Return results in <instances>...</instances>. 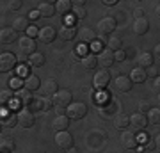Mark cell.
Returning <instances> with one entry per match:
<instances>
[{"label":"cell","mask_w":160,"mask_h":153,"mask_svg":"<svg viewBox=\"0 0 160 153\" xmlns=\"http://www.w3.org/2000/svg\"><path fill=\"white\" fill-rule=\"evenodd\" d=\"M52 103L57 109H68L73 103V96L68 89H59L53 96H52Z\"/></svg>","instance_id":"1"},{"label":"cell","mask_w":160,"mask_h":153,"mask_svg":"<svg viewBox=\"0 0 160 153\" xmlns=\"http://www.w3.org/2000/svg\"><path fill=\"white\" fill-rule=\"evenodd\" d=\"M86 114H87V105L84 102H73L66 109V116L69 119H75V121L77 119H82Z\"/></svg>","instance_id":"2"},{"label":"cell","mask_w":160,"mask_h":153,"mask_svg":"<svg viewBox=\"0 0 160 153\" xmlns=\"http://www.w3.org/2000/svg\"><path fill=\"white\" fill-rule=\"evenodd\" d=\"M16 63H18V59L12 52H2V55H0V71L2 73L11 71V69L16 68Z\"/></svg>","instance_id":"3"},{"label":"cell","mask_w":160,"mask_h":153,"mask_svg":"<svg viewBox=\"0 0 160 153\" xmlns=\"http://www.w3.org/2000/svg\"><path fill=\"white\" fill-rule=\"evenodd\" d=\"M148 118H146V114L142 112H135L132 114L130 118V125H132V130L135 132V134H141V132L146 130V126H148Z\"/></svg>","instance_id":"4"},{"label":"cell","mask_w":160,"mask_h":153,"mask_svg":"<svg viewBox=\"0 0 160 153\" xmlns=\"http://www.w3.org/2000/svg\"><path fill=\"white\" fill-rule=\"evenodd\" d=\"M36 41L32 39V38H29V36H25V38H20V41H18V50H20V54L22 55H27L30 57L32 54H36Z\"/></svg>","instance_id":"5"},{"label":"cell","mask_w":160,"mask_h":153,"mask_svg":"<svg viewBox=\"0 0 160 153\" xmlns=\"http://www.w3.org/2000/svg\"><path fill=\"white\" fill-rule=\"evenodd\" d=\"M116 27H118V23H116V20L112 16H105L103 20H100L98 22V32H100V36H105L110 34V32H114Z\"/></svg>","instance_id":"6"},{"label":"cell","mask_w":160,"mask_h":153,"mask_svg":"<svg viewBox=\"0 0 160 153\" xmlns=\"http://www.w3.org/2000/svg\"><path fill=\"white\" fill-rule=\"evenodd\" d=\"M109 82H110V73H109V69H105V68L96 71L94 79H92V84H94L96 89H105L109 85Z\"/></svg>","instance_id":"7"},{"label":"cell","mask_w":160,"mask_h":153,"mask_svg":"<svg viewBox=\"0 0 160 153\" xmlns=\"http://www.w3.org/2000/svg\"><path fill=\"white\" fill-rule=\"evenodd\" d=\"M55 144H57L59 148H62V150H69V148H73V135H71L68 130L57 132V135H55Z\"/></svg>","instance_id":"8"},{"label":"cell","mask_w":160,"mask_h":153,"mask_svg":"<svg viewBox=\"0 0 160 153\" xmlns=\"http://www.w3.org/2000/svg\"><path fill=\"white\" fill-rule=\"evenodd\" d=\"M121 142H123V146L128 148V150H135L139 144V139H137V134L133 130H126L123 132V135H121Z\"/></svg>","instance_id":"9"},{"label":"cell","mask_w":160,"mask_h":153,"mask_svg":"<svg viewBox=\"0 0 160 153\" xmlns=\"http://www.w3.org/2000/svg\"><path fill=\"white\" fill-rule=\"evenodd\" d=\"M18 121H20V126H23V128H30V126L36 123V116H34L32 110L23 109L22 112L18 114Z\"/></svg>","instance_id":"10"},{"label":"cell","mask_w":160,"mask_h":153,"mask_svg":"<svg viewBox=\"0 0 160 153\" xmlns=\"http://www.w3.org/2000/svg\"><path fill=\"white\" fill-rule=\"evenodd\" d=\"M39 41H43L45 45H48V43H52V41L57 39V30L53 27H50V25H46V27L39 28Z\"/></svg>","instance_id":"11"},{"label":"cell","mask_w":160,"mask_h":153,"mask_svg":"<svg viewBox=\"0 0 160 153\" xmlns=\"http://www.w3.org/2000/svg\"><path fill=\"white\" fill-rule=\"evenodd\" d=\"M36 11L39 13L41 18H52L55 13H57V7H55L53 2H41Z\"/></svg>","instance_id":"12"},{"label":"cell","mask_w":160,"mask_h":153,"mask_svg":"<svg viewBox=\"0 0 160 153\" xmlns=\"http://www.w3.org/2000/svg\"><path fill=\"white\" fill-rule=\"evenodd\" d=\"M78 39H80L82 45H92V43H96V32H94L92 28H89V27L80 28Z\"/></svg>","instance_id":"13"},{"label":"cell","mask_w":160,"mask_h":153,"mask_svg":"<svg viewBox=\"0 0 160 153\" xmlns=\"http://www.w3.org/2000/svg\"><path fill=\"white\" fill-rule=\"evenodd\" d=\"M52 105H53V103H52V100H46V98H38V100H34V102L30 103L27 109H29V110H32V112H34V110H43V112H48V110L52 109Z\"/></svg>","instance_id":"14"},{"label":"cell","mask_w":160,"mask_h":153,"mask_svg":"<svg viewBox=\"0 0 160 153\" xmlns=\"http://www.w3.org/2000/svg\"><path fill=\"white\" fill-rule=\"evenodd\" d=\"M98 63H102V64H103V68H110V66L116 63L114 52L109 50V48L102 50V52H100V55H98Z\"/></svg>","instance_id":"15"},{"label":"cell","mask_w":160,"mask_h":153,"mask_svg":"<svg viewBox=\"0 0 160 153\" xmlns=\"http://www.w3.org/2000/svg\"><path fill=\"white\" fill-rule=\"evenodd\" d=\"M16 39H18V32L12 27H6V28L0 30V41H2V43L11 45V43H14Z\"/></svg>","instance_id":"16"},{"label":"cell","mask_w":160,"mask_h":153,"mask_svg":"<svg viewBox=\"0 0 160 153\" xmlns=\"http://www.w3.org/2000/svg\"><path fill=\"white\" fill-rule=\"evenodd\" d=\"M132 85H133V82H132V79L126 77V75H119V77L116 79V89L121 91V93L132 91Z\"/></svg>","instance_id":"17"},{"label":"cell","mask_w":160,"mask_h":153,"mask_svg":"<svg viewBox=\"0 0 160 153\" xmlns=\"http://www.w3.org/2000/svg\"><path fill=\"white\" fill-rule=\"evenodd\" d=\"M57 91H59V84H57L55 79H46L45 82L41 84V93H43L45 96L46 94H52V96H53Z\"/></svg>","instance_id":"18"},{"label":"cell","mask_w":160,"mask_h":153,"mask_svg":"<svg viewBox=\"0 0 160 153\" xmlns=\"http://www.w3.org/2000/svg\"><path fill=\"white\" fill-rule=\"evenodd\" d=\"M30 27H32V25H30V18H27V16H18L16 20L12 22V28H14L16 32H27Z\"/></svg>","instance_id":"19"},{"label":"cell","mask_w":160,"mask_h":153,"mask_svg":"<svg viewBox=\"0 0 160 153\" xmlns=\"http://www.w3.org/2000/svg\"><path fill=\"white\" fill-rule=\"evenodd\" d=\"M16 125H20L18 114L4 112V110H2V126H4V128H12V126H16Z\"/></svg>","instance_id":"20"},{"label":"cell","mask_w":160,"mask_h":153,"mask_svg":"<svg viewBox=\"0 0 160 153\" xmlns=\"http://www.w3.org/2000/svg\"><path fill=\"white\" fill-rule=\"evenodd\" d=\"M153 59H155V55H153V52H142V54H139V57H137V63H139V68H151L153 66Z\"/></svg>","instance_id":"21"},{"label":"cell","mask_w":160,"mask_h":153,"mask_svg":"<svg viewBox=\"0 0 160 153\" xmlns=\"http://www.w3.org/2000/svg\"><path fill=\"white\" fill-rule=\"evenodd\" d=\"M69 121H71V119H69L66 114H64V116H57V118L53 119L52 126H53V130H55V132H64V130H68Z\"/></svg>","instance_id":"22"},{"label":"cell","mask_w":160,"mask_h":153,"mask_svg":"<svg viewBox=\"0 0 160 153\" xmlns=\"http://www.w3.org/2000/svg\"><path fill=\"white\" fill-rule=\"evenodd\" d=\"M16 102H18V105H27L29 107L30 103H32V91L25 89V87L20 89L16 94Z\"/></svg>","instance_id":"23"},{"label":"cell","mask_w":160,"mask_h":153,"mask_svg":"<svg viewBox=\"0 0 160 153\" xmlns=\"http://www.w3.org/2000/svg\"><path fill=\"white\" fill-rule=\"evenodd\" d=\"M149 30V22L148 18H141V20H135L133 23V32L137 36H144L146 32Z\"/></svg>","instance_id":"24"},{"label":"cell","mask_w":160,"mask_h":153,"mask_svg":"<svg viewBox=\"0 0 160 153\" xmlns=\"http://www.w3.org/2000/svg\"><path fill=\"white\" fill-rule=\"evenodd\" d=\"M75 34H77V28H75L73 25H62L61 30H59V36H61V39L62 41L75 39Z\"/></svg>","instance_id":"25"},{"label":"cell","mask_w":160,"mask_h":153,"mask_svg":"<svg viewBox=\"0 0 160 153\" xmlns=\"http://www.w3.org/2000/svg\"><path fill=\"white\" fill-rule=\"evenodd\" d=\"M55 7L61 16H68L69 13H73V2H69V0H59Z\"/></svg>","instance_id":"26"},{"label":"cell","mask_w":160,"mask_h":153,"mask_svg":"<svg viewBox=\"0 0 160 153\" xmlns=\"http://www.w3.org/2000/svg\"><path fill=\"white\" fill-rule=\"evenodd\" d=\"M82 66H84V69H94L98 68V55H94V54H87V55L82 57Z\"/></svg>","instance_id":"27"},{"label":"cell","mask_w":160,"mask_h":153,"mask_svg":"<svg viewBox=\"0 0 160 153\" xmlns=\"http://www.w3.org/2000/svg\"><path fill=\"white\" fill-rule=\"evenodd\" d=\"M146 69L144 68H133L130 73V79L133 84H142V82H146Z\"/></svg>","instance_id":"28"},{"label":"cell","mask_w":160,"mask_h":153,"mask_svg":"<svg viewBox=\"0 0 160 153\" xmlns=\"http://www.w3.org/2000/svg\"><path fill=\"white\" fill-rule=\"evenodd\" d=\"M41 87V80L36 77V75L29 73L27 77H25V89H29V91H36V89H39Z\"/></svg>","instance_id":"29"},{"label":"cell","mask_w":160,"mask_h":153,"mask_svg":"<svg viewBox=\"0 0 160 153\" xmlns=\"http://www.w3.org/2000/svg\"><path fill=\"white\" fill-rule=\"evenodd\" d=\"M114 126L118 128V130H121V128H126V126H130V116H126V114H123V112L116 114V118H114Z\"/></svg>","instance_id":"30"},{"label":"cell","mask_w":160,"mask_h":153,"mask_svg":"<svg viewBox=\"0 0 160 153\" xmlns=\"http://www.w3.org/2000/svg\"><path fill=\"white\" fill-rule=\"evenodd\" d=\"M14 141H12L11 137H2V141H0V153H12L14 151Z\"/></svg>","instance_id":"31"},{"label":"cell","mask_w":160,"mask_h":153,"mask_svg":"<svg viewBox=\"0 0 160 153\" xmlns=\"http://www.w3.org/2000/svg\"><path fill=\"white\" fill-rule=\"evenodd\" d=\"M29 66H32V68H41L43 64H45V55L43 54H39V52H36V54H32V55L29 57Z\"/></svg>","instance_id":"32"},{"label":"cell","mask_w":160,"mask_h":153,"mask_svg":"<svg viewBox=\"0 0 160 153\" xmlns=\"http://www.w3.org/2000/svg\"><path fill=\"white\" fill-rule=\"evenodd\" d=\"M121 46H123V39H121L119 36H112V38L107 39V48L109 50L118 52V50H121Z\"/></svg>","instance_id":"33"},{"label":"cell","mask_w":160,"mask_h":153,"mask_svg":"<svg viewBox=\"0 0 160 153\" xmlns=\"http://www.w3.org/2000/svg\"><path fill=\"white\" fill-rule=\"evenodd\" d=\"M14 100V94H12V91L11 89H2V93H0V103H2V107L4 105H9V103Z\"/></svg>","instance_id":"34"},{"label":"cell","mask_w":160,"mask_h":153,"mask_svg":"<svg viewBox=\"0 0 160 153\" xmlns=\"http://www.w3.org/2000/svg\"><path fill=\"white\" fill-rule=\"evenodd\" d=\"M148 121L151 125H160V109H151L148 112Z\"/></svg>","instance_id":"35"},{"label":"cell","mask_w":160,"mask_h":153,"mask_svg":"<svg viewBox=\"0 0 160 153\" xmlns=\"http://www.w3.org/2000/svg\"><path fill=\"white\" fill-rule=\"evenodd\" d=\"M9 87L11 89H23L25 87V79H22V77H12L11 80H9Z\"/></svg>","instance_id":"36"},{"label":"cell","mask_w":160,"mask_h":153,"mask_svg":"<svg viewBox=\"0 0 160 153\" xmlns=\"http://www.w3.org/2000/svg\"><path fill=\"white\" fill-rule=\"evenodd\" d=\"M73 16L77 18V20H84V18L87 16V13H86V9L82 6H75V9H73Z\"/></svg>","instance_id":"37"},{"label":"cell","mask_w":160,"mask_h":153,"mask_svg":"<svg viewBox=\"0 0 160 153\" xmlns=\"http://www.w3.org/2000/svg\"><path fill=\"white\" fill-rule=\"evenodd\" d=\"M6 7L9 11H20V7H22V0H9L6 4Z\"/></svg>","instance_id":"38"},{"label":"cell","mask_w":160,"mask_h":153,"mask_svg":"<svg viewBox=\"0 0 160 153\" xmlns=\"http://www.w3.org/2000/svg\"><path fill=\"white\" fill-rule=\"evenodd\" d=\"M151 105H149L148 102H141L139 103V112H142V114H146V112H149V110H151Z\"/></svg>","instance_id":"39"},{"label":"cell","mask_w":160,"mask_h":153,"mask_svg":"<svg viewBox=\"0 0 160 153\" xmlns=\"http://www.w3.org/2000/svg\"><path fill=\"white\" fill-rule=\"evenodd\" d=\"M27 34H29V38H32V39H34L36 36H39V28L36 27V25H32V27L27 30Z\"/></svg>","instance_id":"40"},{"label":"cell","mask_w":160,"mask_h":153,"mask_svg":"<svg viewBox=\"0 0 160 153\" xmlns=\"http://www.w3.org/2000/svg\"><path fill=\"white\" fill-rule=\"evenodd\" d=\"M114 57H116V61H125V59H126V50L114 52Z\"/></svg>","instance_id":"41"},{"label":"cell","mask_w":160,"mask_h":153,"mask_svg":"<svg viewBox=\"0 0 160 153\" xmlns=\"http://www.w3.org/2000/svg\"><path fill=\"white\" fill-rule=\"evenodd\" d=\"M146 75H148V77H151V79H157V77H158V71H157V69L153 68V66H151V68H148L146 69Z\"/></svg>","instance_id":"42"},{"label":"cell","mask_w":160,"mask_h":153,"mask_svg":"<svg viewBox=\"0 0 160 153\" xmlns=\"http://www.w3.org/2000/svg\"><path fill=\"white\" fill-rule=\"evenodd\" d=\"M133 16H135V20H141V18H146V16H144V9H142V7H137V9L133 11Z\"/></svg>","instance_id":"43"},{"label":"cell","mask_w":160,"mask_h":153,"mask_svg":"<svg viewBox=\"0 0 160 153\" xmlns=\"http://www.w3.org/2000/svg\"><path fill=\"white\" fill-rule=\"evenodd\" d=\"M153 89L157 91V93H160V77H157V79L153 80Z\"/></svg>","instance_id":"44"},{"label":"cell","mask_w":160,"mask_h":153,"mask_svg":"<svg viewBox=\"0 0 160 153\" xmlns=\"http://www.w3.org/2000/svg\"><path fill=\"white\" fill-rule=\"evenodd\" d=\"M153 55L157 57V59H160V43L157 46H155V50H153Z\"/></svg>","instance_id":"45"},{"label":"cell","mask_w":160,"mask_h":153,"mask_svg":"<svg viewBox=\"0 0 160 153\" xmlns=\"http://www.w3.org/2000/svg\"><path fill=\"white\" fill-rule=\"evenodd\" d=\"M146 150H157V146H155V141H148V144H146Z\"/></svg>","instance_id":"46"},{"label":"cell","mask_w":160,"mask_h":153,"mask_svg":"<svg viewBox=\"0 0 160 153\" xmlns=\"http://www.w3.org/2000/svg\"><path fill=\"white\" fill-rule=\"evenodd\" d=\"M153 141H155V146H157V150H160V134H158V135H155Z\"/></svg>","instance_id":"47"},{"label":"cell","mask_w":160,"mask_h":153,"mask_svg":"<svg viewBox=\"0 0 160 153\" xmlns=\"http://www.w3.org/2000/svg\"><path fill=\"white\" fill-rule=\"evenodd\" d=\"M103 4H105V6H114L116 0H103Z\"/></svg>","instance_id":"48"},{"label":"cell","mask_w":160,"mask_h":153,"mask_svg":"<svg viewBox=\"0 0 160 153\" xmlns=\"http://www.w3.org/2000/svg\"><path fill=\"white\" fill-rule=\"evenodd\" d=\"M66 153H78V150H77V148H69Z\"/></svg>","instance_id":"49"},{"label":"cell","mask_w":160,"mask_h":153,"mask_svg":"<svg viewBox=\"0 0 160 153\" xmlns=\"http://www.w3.org/2000/svg\"><path fill=\"white\" fill-rule=\"evenodd\" d=\"M157 14H158V16H160V6L157 7Z\"/></svg>","instance_id":"50"},{"label":"cell","mask_w":160,"mask_h":153,"mask_svg":"<svg viewBox=\"0 0 160 153\" xmlns=\"http://www.w3.org/2000/svg\"><path fill=\"white\" fill-rule=\"evenodd\" d=\"M157 98H158V102H160V93H158V96H157Z\"/></svg>","instance_id":"51"}]
</instances>
